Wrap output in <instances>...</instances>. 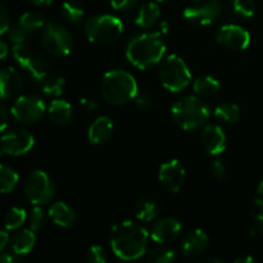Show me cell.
<instances>
[{"label": "cell", "mask_w": 263, "mask_h": 263, "mask_svg": "<svg viewBox=\"0 0 263 263\" xmlns=\"http://www.w3.org/2000/svg\"><path fill=\"white\" fill-rule=\"evenodd\" d=\"M151 234L143 225L126 220L116 223L110 230L109 243L113 253L123 261L141 258L148 249Z\"/></svg>", "instance_id": "cell-1"}, {"label": "cell", "mask_w": 263, "mask_h": 263, "mask_svg": "<svg viewBox=\"0 0 263 263\" xmlns=\"http://www.w3.org/2000/svg\"><path fill=\"white\" fill-rule=\"evenodd\" d=\"M166 53V44L159 32H146L128 41L126 58L139 69H146L162 62Z\"/></svg>", "instance_id": "cell-2"}, {"label": "cell", "mask_w": 263, "mask_h": 263, "mask_svg": "<svg viewBox=\"0 0 263 263\" xmlns=\"http://www.w3.org/2000/svg\"><path fill=\"white\" fill-rule=\"evenodd\" d=\"M100 91L108 103L113 105H123L135 99L139 86L135 77L130 72L125 69H112L103 76Z\"/></svg>", "instance_id": "cell-3"}, {"label": "cell", "mask_w": 263, "mask_h": 263, "mask_svg": "<svg viewBox=\"0 0 263 263\" xmlns=\"http://www.w3.org/2000/svg\"><path fill=\"white\" fill-rule=\"evenodd\" d=\"M175 122L186 131L198 130L208 122L211 109L204 100L198 97H184L177 99L171 107Z\"/></svg>", "instance_id": "cell-4"}, {"label": "cell", "mask_w": 263, "mask_h": 263, "mask_svg": "<svg viewBox=\"0 0 263 263\" xmlns=\"http://www.w3.org/2000/svg\"><path fill=\"white\" fill-rule=\"evenodd\" d=\"M123 32V23L118 17L99 14L85 22V35L87 40L98 45H107L117 40Z\"/></svg>", "instance_id": "cell-5"}, {"label": "cell", "mask_w": 263, "mask_h": 263, "mask_svg": "<svg viewBox=\"0 0 263 263\" xmlns=\"http://www.w3.org/2000/svg\"><path fill=\"white\" fill-rule=\"evenodd\" d=\"M159 80L164 89L171 92H179L186 89L192 82V72L179 55H168L161 62Z\"/></svg>", "instance_id": "cell-6"}, {"label": "cell", "mask_w": 263, "mask_h": 263, "mask_svg": "<svg viewBox=\"0 0 263 263\" xmlns=\"http://www.w3.org/2000/svg\"><path fill=\"white\" fill-rule=\"evenodd\" d=\"M23 193L32 204H46L55 197V184L45 171L35 170L26 177Z\"/></svg>", "instance_id": "cell-7"}, {"label": "cell", "mask_w": 263, "mask_h": 263, "mask_svg": "<svg viewBox=\"0 0 263 263\" xmlns=\"http://www.w3.org/2000/svg\"><path fill=\"white\" fill-rule=\"evenodd\" d=\"M41 44L50 55L66 57L71 53L73 40L66 27L55 22H49L43 27Z\"/></svg>", "instance_id": "cell-8"}, {"label": "cell", "mask_w": 263, "mask_h": 263, "mask_svg": "<svg viewBox=\"0 0 263 263\" xmlns=\"http://www.w3.org/2000/svg\"><path fill=\"white\" fill-rule=\"evenodd\" d=\"M46 110L48 109H46L43 99L33 94L21 95L15 99L12 108H10V113H12L13 117L18 122L26 123V125H31V123L40 121Z\"/></svg>", "instance_id": "cell-9"}, {"label": "cell", "mask_w": 263, "mask_h": 263, "mask_svg": "<svg viewBox=\"0 0 263 263\" xmlns=\"http://www.w3.org/2000/svg\"><path fill=\"white\" fill-rule=\"evenodd\" d=\"M220 0H192L184 9V17L195 25H211L222 15Z\"/></svg>", "instance_id": "cell-10"}, {"label": "cell", "mask_w": 263, "mask_h": 263, "mask_svg": "<svg viewBox=\"0 0 263 263\" xmlns=\"http://www.w3.org/2000/svg\"><path fill=\"white\" fill-rule=\"evenodd\" d=\"M35 144V138L25 128H13L0 139V146L8 156L18 157L28 153Z\"/></svg>", "instance_id": "cell-11"}, {"label": "cell", "mask_w": 263, "mask_h": 263, "mask_svg": "<svg viewBox=\"0 0 263 263\" xmlns=\"http://www.w3.org/2000/svg\"><path fill=\"white\" fill-rule=\"evenodd\" d=\"M216 40L220 45L230 50H244L251 44V35L246 28L238 25L221 26L216 32Z\"/></svg>", "instance_id": "cell-12"}, {"label": "cell", "mask_w": 263, "mask_h": 263, "mask_svg": "<svg viewBox=\"0 0 263 263\" xmlns=\"http://www.w3.org/2000/svg\"><path fill=\"white\" fill-rule=\"evenodd\" d=\"M185 168L177 159L164 162L158 171V180L170 193H179L185 181Z\"/></svg>", "instance_id": "cell-13"}, {"label": "cell", "mask_w": 263, "mask_h": 263, "mask_svg": "<svg viewBox=\"0 0 263 263\" xmlns=\"http://www.w3.org/2000/svg\"><path fill=\"white\" fill-rule=\"evenodd\" d=\"M181 222L174 217H164L156 221L151 229V239L157 244H168L181 233Z\"/></svg>", "instance_id": "cell-14"}, {"label": "cell", "mask_w": 263, "mask_h": 263, "mask_svg": "<svg viewBox=\"0 0 263 263\" xmlns=\"http://www.w3.org/2000/svg\"><path fill=\"white\" fill-rule=\"evenodd\" d=\"M210 238L200 229H194L184 236L181 241L182 256L186 258H198L207 252Z\"/></svg>", "instance_id": "cell-15"}, {"label": "cell", "mask_w": 263, "mask_h": 263, "mask_svg": "<svg viewBox=\"0 0 263 263\" xmlns=\"http://www.w3.org/2000/svg\"><path fill=\"white\" fill-rule=\"evenodd\" d=\"M226 134L218 125H207L203 128L202 144L211 156H218L226 149Z\"/></svg>", "instance_id": "cell-16"}, {"label": "cell", "mask_w": 263, "mask_h": 263, "mask_svg": "<svg viewBox=\"0 0 263 263\" xmlns=\"http://www.w3.org/2000/svg\"><path fill=\"white\" fill-rule=\"evenodd\" d=\"M22 87V79L13 67L0 69V99H12L17 97Z\"/></svg>", "instance_id": "cell-17"}, {"label": "cell", "mask_w": 263, "mask_h": 263, "mask_svg": "<svg viewBox=\"0 0 263 263\" xmlns=\"http://www.w3.org/2000/svg\"><path fill=\"white\" fill-rule=\"evenodd\" d=\"M113 121L107 116H100L90 125L87 130V139L91 144L102 145L105 144L113 135Z\"/></svg>", "instance_id": "cell-18"}, {"label": "cell", "mask_w": 263, "mask_h": 263, "mask_svg": "<svg viewBox=\"0 0 263 263\" xmlns=\"http://www.w3.org/2000/svg\"><path fill=\"white\" fill-rule=\"evenodd\" d=\"M48 215L50 220L61 228L69 229L76 225L77 215L73 208L69 207L64 202H55L50 205L48 211Z\"/></svg>", "instance_id": "cell-19"}, {"label": "cell", "mask_w": 263, "mask_h": 263, "mask_svg": "<svg viewBox=\"0 0 263 263\" xmlns=\"http://www.w3.org/2000/svg\"><path fill=\"white\" fill-rule=\"evenodd\" d=\"M48 116L54 125H68L73 117L72 105L63 99H54L48 107Z\"/></svg>", "instance_id": "cell-20"}, {"label": "cell", "mask_w": 263, "mask_h": 263, "mask_svg": "<svg viewBox=\"0 0 263 263\" xmlns=\"http://www.w3.org/2000/svg\"><path fill=\"white\" fill-rule=\"evenodd\" d=\"M36 243L35 231L31 229L21 230L15 233L10 239V248L18 256H26L33 249Z\"/></svg>", "instance_id": "cell-21"}, {"label": "cell", "mask_w": 263, "mask_h": 263, "mask_svg": "<svg viewBox=\"0 0 263 263\" xmlns=\"http://www.w3.org/2000/svg\"><path fill=\"white\" fill-rule=\"evenodd\" d=\"M135 217L141 222H151L158 215V205L156 200L149 197H141L134 204Z\"/></svg>", "instance_id": "cell-22"}, {"label": "cell", "mask_w": 263, "mask_h": 263, "mask_svg": "<svg viewBox=\"0 0 263 263\" xmlns=\"http://www.w3.org/2000/svg\"><path fill=\"white\" fill-rule=\"evenodd\" d=\"M159 15H161L159 5L153 2L146 3L139 9L138 15L135 18V25L140 28H151L156 25Z\"/></svg>", "instance_id": "cell-23"}, {"label": "cell", "mask_w": 263, "mask_h": 263, "mask_svg": "<svg viewBox=\"0 0 263 263\" xmlns=\"http://www.w3.org/2000/svg\"><path fill=\"white\" fill-rule=\"evenodd\" d=\"M221 84L218 80H216L212 76H203L198 77L193 84V91L198 95V97L203 98H211L215 97L220 92Z\"/></svg>", "instance_id": "cell-24"}, {"label": "cell", "mask_w": 263, "mask_h": 263, "mask_svg": "<svg viewBox=\"0 0 263 263\" xmlns=\"http://www.w3.org/2000/svg\"><path fill=\"white\" fill-rule=\"evenodd\" d=\"M220 122L226 125H235L240 120V108L235 103H222L213 112Z\"/></svg>", "instance_id": "cell-25"}, {"label": "cell", "mask_w": 263, "mask_h": 263, "mask_svg": "<svg viewBox=\"0 0 263 263\" xmlns=\"http://www.w3.org/2000/svg\"><path fill=\"white\" fill-rule=\"evenodd\" d=\"M23 69H26L28 73V76L33 80L35 82L40 84V82L45 81V79L49 74V64L41 57L33 55L31 58V61L28 62L27 66Z\"/></svg>", "instance_id": "cell-26"}, {"label": "cell", "mask_w": 263, "mask_h": 263, "mask_svg": "<svg viewBox=\"0 0 263 263\" xmlns=\"http://www.w3.org/2000/svg\"><path fill=\"white\" fill-rule=\"evenodd\" d=\"M20 176L12 167L7 164H0V193L8 194L17 187Z\"/></svg>", "instance_id": "cell-27"}, {"label": "cell", "mask_w": 263, "mask_h": 263, "mask_svg": "<svg viewBox=\"0 0 263 263\" xmlns=\"http://www.w3.org/2000/svg\"><path fill=\"white\" fill-rule=\"evenodd\" d=\"M62 15L64 21H67L71 25H79L84 20L85 12L79 3L73 0H67L62 4Z\"/></svg>", "instance_id": "cell-28"}, {"label": "cell", "mask_w": 263, "mask_h": 263, "mask_svg": "<svg viewBox=\"0 0 263 263\" xmlns=\"http://www.w3.org/2000/svg\"><path fill=\"white\" fill-rule=\"evenodd\" d=\"M18 25L32 35L33 32H36V31H39L40 28H43L45 26V21H44V17L40 13L26 12L21 15L20 21H18Z\"/></svg>", "instance_id": "cell-29"}, {"label": "cell", "mask_w": 263, "mask_h": 263, "mask_svg": "<svg viewBox=\"0 0 263 263\" xmlns=\"http://www.w3.org/2000/svg\"><path fill=\"white\" fill-rule=\"evenodd\" d=\"M136 107L140 110H154L159 104V99L154 91L149 89L139 90L135 97Z\"/></svg>", "instance_id": "cell-30"}, {"label": "cell", "mask_w": 263, "mask_h": 263, "mask_svg": "<svg viewBox=\"0 0 263 263\" xmlns=\"http://www.w3.org/2000/svg\"><path fill=\"white\" fill-rule=\"evenodd\" d=\"M27 213L23 208L13 207L5 213L4 216V226L7 230H17L23 223L26 222Z\"/></svg>", "instance_id": "cell-31"}, {"label": "cell", "mask_w": 263, "mask_h": 263, "mask_svg": "<svg viewBox=\"0 0 263 263\" xmlns=\"http://www.w3.org/2000/svg\"><path fill=\"white\" fill-rule=\"evenodd\" d=\"M146 258L153 263H172L176 259V252L168 247H158L149 252Z\"/></svg>", "instance_id": "cell-32"}, {"label": "cell", "mask_w": 263, "mask_h": 263, "mask_svg": "<svg viewBox=\"0 0 263 263\" xmlns=\"http://www.w3.org/2000/svg\"><path fill=\"white\" fill-rule=\"evenodd\" d=\"M66 87V80L63 77H50L43 85V92L46 97L59 98L62 97Z\"/></svg>", "instance_id": "cell-33"}, {"label": "cell", "mask_w": 263, "mask_h": 263, "mask_svg": "<svg viewBox=\"0 0 263 263\" xmlns=\"http://www.w3.org/2000/svg\"><path fill=\"white\" fill-rule=\"evenodd\" d=\"M234 12L243 18L254 17L257 12V7L254 0H234L233 2Z\"/></svg>", "instance_id": "cell-34"}, {"label": "cell", "mask_w": 263, "mask_h": 263, "mask_svg": "<svg viewBox=\"0 0 263 263\" xmlns=\"http://www.w3.org/2000/svg\"><path fill=\"white\" fill-rule=\"evenodd\" d=\"M12 54L14 61L17 62L22 68H25V67L27 66V63L33 57L32 51L30 50V48H28L25 43L14 44V46H13L12 49Z\"/></svg>", "instance_id": "cell-35"}, {"label": "cell", "mask_w": 263, "mask_h": 263, "mask_svg": "<svg viewBox=\"0 0 263 263\" xmlns=\"http://www.w3.org/2000/svg\"><path fill=\"white\" fill-rule=\"evenodd\" d=\"M46 218L44 215V211L41 210L40 205H36L32 211H31L30 215V229L33 231H39L45 226Z\"/></svg>", "instance_id": "cell-36"}, {"label": "cell", "mask_w": 263, "mask_h": 263, "mask_svg": "<svg viewBox=\"0 0 263 263\" xmlns=\"http://www.w3.org/2000/svg\"><path fill=\"white\" fill-rule=\"evenodd\" d=\"M86 261L90 263H105L108 261V253L103 247L92 246L87 251Z\"/></svg>", "instance_id": "cell-37"}, {"label": "cell", "mask_w": 263, "mask_h": 263, "mask_svg": "<svg viewBox=\"0 0 263 263\" xmlns=\"http://www.w3.org/2000/svg\"><path fill=\"white\" fill-rule=\"evenodd\" d=\"M31 36L30 32L25 30L23 27H21L20 25L17 23V26L14 27L9 28V40L12 41L13 44H21V43H25L28 37Z\"/></svg>", "instance_id": "cell-38"}, {"label": "cell", "mask_w": 263, "mask_h": 263, "mask_svg": "<svg viewBox=\"0 0 263 263\" xmlns=\"http://www.w3.org/2000/svg\"><path fill=\"white\" fill-rule=\"evenodd\" d=\"M139 0H110V5L118 12H130L138 5Z\"/></svg>", "instance_id": "cell-39"}, {"label": "cell", "mask_w": 263, "mask_h": 263, "mask_svg": "<svg viewBox=\"0 0 263 263\" xmlns=\"http://www.w3.org/2000/svg\"><path fill=\"white\" fill-rule=\"evenodd\" d=\"M251 213L252 217L254 218V221H256L258 225H263V198H261V199H256L252 203Z\"/></svg>", "instance_id": "cell-40"}, {"label": "cell", "mask_w": 263, "mask_h": 263, "mask_svg": "<svg viewBox=\"0 0 263 263\" xmlns=\"http://www.w3.org/2000/svg\"><path fill=\"white\" fill-rule=\"evenodd\" d=\"M211 171H212V175L217 180L226 179V175H228L226 166L220 161V159H215V161L211 162Z\"/></svg>", "instance_id": "cell-41"}, {"label": "cell", "mask_w": 263, "mask_h": 263, "mask_svg": "<svg viewBox=\"0 0 263 263\" xmlns=\"http://www.w3.org/2000/svg\"><path fill=\"white\" fill-rule=\"evenodd\" d=\"M10 28V17L4 5L0 3V35L8 32Z\"/></svg>", "instance_id": "cell-42"}, {"label": "cell", "mask_w": 263, "mask_h": 263, "mask_svg": "<svg viewBox=\"0 0 263 263\" xmlns=\"http://www.w3.org/2000/svg\"><path fill=\"white\" fill-rule=\"evenodd\" d=\"M81 104L84 105L85 109L89 110V112H94L98 108L97 100L92 97V94H89V92H85L81 97Z\"/></svg>", "instance_id": "cell-43"}, {"label": "cell", "mask_w": 263, "mask_h": 263, "mask_svg": "<svg viewBox=\"0 0 263 263\" xmlns=\"http://www.w3.org/2000/svg\"><path fill=\"white\" fill-rule=\"evenodd\" d=\"M20 259V256L15 254L14 252H4L0 253V263H15Z\"/></svg>", "instance_id": "cell-44"}, {"label": "cell", "mask_w": 263, "mask_h": 263, "mask_svg": "<svg viewBox=\"0 0 263 263\" xmlns=\"http://www.w3.org/2000/svg\"><path fill=\"white\" fill-rule=\"evenodd\" d=\"M8 126V110L0 100V134L4 133Z\"/></svg>", "instance_id": "cell-45"}, {"label": "cell", "mask_w": 263, "mask_h": 263, "mask_svg": "<svg viewBox=\"0 0 263 263\" xmlns=\"http://www.w3.org/2000/svg\"><path fill=\"white\" fill-rule=\"evenodd\" d=\"M8 243H9V235H8L7 231L0 229V253L4 251V248L7 247Z\"/></svg>", "instance_id": "cell-46"}, {"label": "cell", "mask_w": 263, "mask_h": 263, "mask_svg": "<svg viewBox=\"0 0 263 263\" xmlns=\"http://www.w3.org/2000/svg\"><path fill=\"white\" fill-rule=\"evenodd\" d=\"M199 263H222V259L217 258V257H212V256H204L202 258L198 259Z\"/></svg>", "instance_id": "cell-47"}, {"label": "cell", "mask_w": 263, "mask_h": 263, "mask_svg": "<svg viewBox=\"0 0 263 263\" xmlns=\"http://www.w3.org/2000/svg\"><path fill=\"white\" fill-rule=\"evenodd\" d=\"M8 51H9V49H8L7 43H4L3 40H0V62L4 61V59L7 58Z\"/></svg>", "instance_id": "cell-48"}, {"label": "cell", "mask_w": 263, "mask_h": 263, "mask_svg": "<svg viewBox=\"0 0 263 263\" xmlns=\"http://www.w3.org/2000/svg\"><path fill=\"white\" fill-rule=\"evenodd\" d=\"M235 263H253L256 262V258H253V257H249V256H246V257H239V258H236Z\"/></svg>", "instance_id": "cell-49"}, {"label": "cell", "mask_w": 263, "mask_h": 263, "mask_svg": "<svg viewBox=\"0 0 263 263\" xmlns=\"http://www.w3.org/2000/svg\"><path fill=\"white\" fill-rule=\"evenodd\" d=\"M32 4L40 5V7H45V5H50L54 0H30Z\"/></svg>", "instance_id": "cell-50"}, {"label": "cell", "mask_w": 263, "mask_h": 263, "mask_svg": "<svg viewBox=\"0 0 263 263\" xmlns=\"http://www.w3.org/2000/svg\"><path fill=\"white\" fill-rule=\"evenodd\" d=\"M168 30H170L168 22H166V21H164V22H162L161 23V31H159V33H161V35H166V33L168 32Z\"/></svg>", "instance_id": "cell-51"}, {"label": "cell", "mask_w": 263, "mask_h": 263, "mask_svg": "<svg viewBox=\"0 0 263 263\" xmlns=\"http://www.w3.org/2000/svg\"><path fill=\"white\" fill-rule=\"evenodd\" d=\"M258 194H259V197L263 198V181L258 185Z\"/></svg>", "instance_id": "cell-52"}, {"label": "cell", "mask_w": 263, "mask_h": 263, "mask_svg": "<svg viewBox=\"0 0 263 263\" xmlns=\"http://www.w3.org/2000/svg\"><path fill=\"white\" fill-rule=\"evenodd\" d=\"M3 153H4V152H3V148H2V146H0V158H2Z\"/></svg>", "instance_id": "cell-53"}, {"label": "cell", "mask_w": 263, "mask_h": 263, "mask_svg": "<svg viewBox=\"0 0 263 263\" xmlns=\"http://www.w3.org/2000/svg\"><path fill=\"white\" fill-rule=\"evenodd\" d=\"M157 2H171V0H157Z\"/></svg>", "instance_id": "cell-54"}]
</instances>
